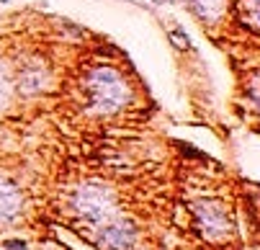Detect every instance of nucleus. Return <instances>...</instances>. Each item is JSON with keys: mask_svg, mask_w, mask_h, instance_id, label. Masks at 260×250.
Wrapping results in <instances>:
<instances>
[{"mask_svg": "<svg viewBox=\"0 0 260 250\" xmlns=\"http://www.w3.org/2000/svg\"><path fill=\"white\" fill-rule=\"evenodd\" d=\"M85 96H88V109L101 116H111L132 103V85L121 70L111 65H98L88 70V75L83 80Z\"/></svg>", "mask_w": 260, "mask_h": 250, "instance_id": "1", "label": "nucleus"}, {"mask_svg": "<svg viewBox=\"0 0 260 250\" xmlns=\"http://www.w3.org/2000/svg\"><path fill=\"white\" fill-rule=\"evenodd\" d=\"M72 206L90 225H106L116 217V196L101 183H83L75 191Z\"/></svg>", "mask_w": 260, "mask_h": 250, "instance_id": "2", "label": "nucleus"}, {"mask_svg": "<svg viewBox=\"0 0 260 250\" xmlns=\"http://www.w3.org/2000/svg\"><path fill=\"white\" fill-rule=\"evenodd\" d=\"M199 230L206 240H221L227 237L232 230V220H230V209L221 201H199L193 206Z\"/></svg>", "mask_w": 260, "mask_h": 250, "instance_id": "3", "label": "nucleus"}, {"mask_svg": "<svg viewBox=\"0 0 260 250\" xmlns=\"http://www.w3.org/2000/svg\"><path fill=\"white\" fill-rule=\"evenodd\" d=\"M52 85V70L39 62V59H31V62H23L18 67V73L13 78V90L23 98H34L44 93L47 88Z\"/></svg>", "mask_w": 260, "mask_h": 250, "instance_id": "4", "label": "nucleus"}, {"mask_svg": "<svg viewBox=\"0 0 260 250\" xmlns=\"http://www.w3.org/2000/svg\"><path fill=\"white\" fill-rule=\"evenodd\" d=\"M101 227L103 230L98 235V245L103 250H126L137 240V230L132 222H106Z\"/></svg>", "mask_w": 260, "mask_h": 250, "instance_id": "5", "label": "nucleus"}, {"mask_svg": "<svg viewBox=\"0 0 260 250\" xmlns=\"http://www.w3.org/2000/svg\"><path fill=\"white\" fill-rule=\"evenodd\" d=\"M21 209V191L16 183L0 178V222L13 220Z\"/></svg>", "mask_w": 260, "mask_h": 250, "instance_id": "6", "label": "nucleus"}, {"mask_svg": "<svg viewBox=\"0 0 260 250\" xmlns=\"http://www.w3.org/2000/svg\"><path fill=\"white\" fill-rule=\"evenodd\" d=\"M193 16L204 23H216L227 11V0H188Z\"/></svg>", "mask_w": 260, "mask_h": 250, "instance_id": "7", "label": "nucleus"}, {"mask_svg": "<svg viewBox=\"0 0 260 250\" xmlns=\"http://www.w3.org/2000/svg\"><path fill=\"white\" fill-rule=\"evenodd\" d=\"M235 13L242 26H247L252 34L260 28V0H235Z\"/></svg>", "mask_w": 260, "mask_h": 250, "instance_id": "8", "label": "nucleus"}, {"mask_svg": "<svg viewBox=\"0 0 260 250\" xmlns=\"http://www.w3.org/2000/svg\"><path fill=\"white\" fill-rule=\"evenodd\" d=\"M11 98H13V75L8 62L0 57V114L11 106Z\"/></svg>", "mask_w": 260, "mask_h": 250, "instance_id": "9", "label": "nucleus"}, {"mask_svg": "<svg viewBox=\"0 0 260 250\" xmlns=\"http://www.w3.org/2000/svg\"><path fill=\"white\" fill-rule=\"evenodd\" d=\"M170 42H173L175 49H191V37L180 26H173L170 28Z\"/></svg>", "mask_w": 260, "mask_h": 250, "instance_id": "10", "label": "nucleus"}, {"mask_svg": "<svg viewBox=\"0 0 260 250\" xmlns=\"http://www.w3.org/2000/svg\"><path fill=\"white\" fill-rule=\"evenodd\" d=\"M3 247H6V250H26V242H23V240H6Z\"/></svg>", "mask_w": 260, "mask_h": 250, "instance_id": "11", "label": "nucleus"}, {"mask_svg": "<svg viewBox=\"0 0 260 250\" xmlns=\"http://www.w3.org/2000/svg\"><path fill=\"white\" fill-rule=\"evenodd\" d=\"M0 3H3V6H6V3H11V0H0Z\"/></svg>", "mask_w": 260, "mask_h": 250, "instance_id": "12", "label": "nucleus"}, {"mask_svg": "<svg viewBox=\"0 0 260 250\" xmlns=\"http://www.w3.org/2000/svg\"><path fill=\"white\" fill-rule=\"evenodd\" d=\"M152 3H160V0H152Z\"/></svg>", "mask_w": 260, "mask_h": 250, "instance_id": "13", "label": "nucleus"}]
</instances>
